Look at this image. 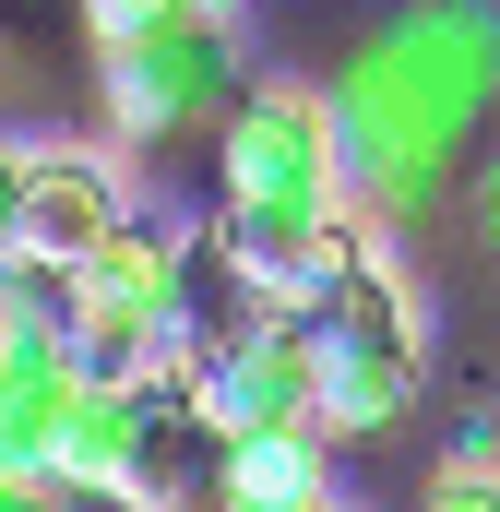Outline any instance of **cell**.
<instances>
[{"mask_svg":"<svg viewBox=\"0 0 500 512\" xmlns=\"http://www.w3.org/2000/svg\"><path fill=\"white\" fill-rule=\"evenodd\" d=\"M60 346H72V382H96V393H143L179 358L167 310H131V298H84V310L60 322Z\"/></svg>","mask_w":500,"mask_h":512,"instance_id":"ba28073f","label":"cell"},{"mask_svg":"<svg viewBox=\"0 0 500 512\" xmlns=\"http://www.w3.org/2000/svg\"><path fill=\"white\" fill-rule=\"evenodd\" d=\"M131 215V167L96 155V143H36V179H24V251L48 262H84L108 251V227Z\"/></svg>","mask_w":500,"mask_h":512,"instance_id":"8992f818","label":"cell"},{"mask_svg":"<svg viewBox=\"0 0 500 512\" xmlns=\"http://www.w3.org/2000/svg\"><path fill=\"white\" fill-rule=\"evenodd\" d=\"M203 370V441L239 429H322V322L310 310H262L250 334H227Z\"/></svg>","mask_w":500,"mask_h":512,"instance_id":"5b68a950","label":"cell"},{"mask_svg":"<svg viewBox=\"0 0 500 512\" xmlns=\"http://www.w3.org/2000/svg\"><path fill=\"white\" fill-rule=\"evenodd\" d=\"M72 12H84V36H96V48H108V36H131V24H143V12H155V0H72Z\"/></svg>","mask_w":500,"mask_h":512,"instance_id":"5bb4252c","label":"cell"},{"mask_svg":"<svg viewBox=\"0 0 500 512\" xmlns=\"http://www.w3.org/2000/svg\"><path fill=\"white\" fill-rule=\"evenodd\" d=\"M191 12H227V24H239V12H250V0H191Z\"/></svg>","mask_w":500,"mask_h":512,"instance_id":"9a60e30c","label":"cell"},{"mask_svg":"<svg viewBox=\"0 0 500 512\" xmlns=\"http://www.w3.org/2000/svg\"><path fill=\"white\" fill-rule=\"evenodd\" d=\"M417 512H500V441L489 429H465V441L417 477Z\"/></svg>","mask_w":500,"mask_h":512,"instance_id":"30bf717a","label":"cell"},{"mask_svg":"<svg viewBox=\"0 0 500 512\" xmlns=\"http://www.w3.org/2000/svg\"><path fill=\"white\" fill-rule=\"evenodd\" d=\"M489 143H500V120H489Z\"/></svg>","mask_w":500,"mask_h":512,"instance_id":"ac0fdd59","label":"cell"},{"mask_svg":"<svg viewBox=\"0 0 500 512\" xmlns=\"http://www.w3.org/2000/svg\"><path fill=\"white\" fill-rule=\"evenodd\" d=\"M179 251H191V215H143V203H131L120 227H108V251L84 262V298L167 310V298H179Z\"/></svg>","mask_w":500,"mask_h":512,"instance_id":"9c48e42d","label":"cell"},{"mask_svg":"<svg viewBox=\"0 0 500 512\" xmlns=\"http://www.w3.org/2000/svg\"><path fill=\"white\" fill-rule=\"evenodd\" d=\"M465 227H477V251H500V143L465 167Z\"/></svg>","mask_w":500,"mask_h":512,"instance_id":"4fadbf2b","label":"cell"},{"mask_svg":"<svg viewBox=\"0 0 500 512\" xmlns=\"http://www.w3.org/2000/svg\"><path fill=\"white\" fill-rule=\"evenodd\" d=\"M334 155H346V203L370 227H429L465 167L489 155L500 120V0H405L346 48V72L322 84Z\"/></svg>","mask_w":500,"mask_h":512,"instance_id":"6da1fadb","label":"cell"},{"mask_svg":"<svg viewBox=\"0 0 500 512\" xmlns=\"http://www.w3.org/2000/svg\"><path fill=\"white\" fill-rule=\"evenodd\" d=\"M96 96H108V131L120 143H191V131H227L239 108V36H227V12H191V0H155L131 36L96 48Z\"/></svg>","mask_w":500,"mask_h":512,"instance_id":"3957f363","label":"cell"},{"mask_svg":"<svg viewBox=\"0 0 500 512\" xmlns=\"http://www.w3.org/2000/svg\"><path fill=\"white\" fill-rule=\"evenodd\" d=\"M334 501V429H239L203 465V512H310Z\"/></svg>","mask_w":500,"mask_h":512,"instance_id":"52a82bcc","label":"cell"},{"mask_svg":"<svg viewBox=\"0 0 500 512\" xmlns=\"http://www.w3.org/2000/svg\"><path fill=\"white\" fill-rule=\"evenodd\" d=\"M0 310H12V322H72V310H84V274L48 262V251H12L0 262Z\"/></svg>","mask_w":500,"mask_h":512,"instance_id":"8fae6325","label":"cell"},{"mask_svg":"<svg viewBox=\"0 0 500 512\" xmlns=\"http://www.w3.org/2000/svg\"><path fill=\"white\" fill-rule=\"evenodd\" d=\"M24 179H36V131H0V262L24 251Z\"/></svg>","mask_w":500,"mask_h":512,"instance_id":"7c38bea8","label":"cell"},{"mask_svg":"<svg viewBox=\"0 0 500 512\" xmlns=\"http://www.w3.org/2000/svg\"><path fill=\"white\" fill-rule=\"evenodd\" d=\"M215 203L227 215H274V227H346L358 215L322 84H250L227 108V131H215Z\"/></svg>","mask_w":500,"mask_h":512,"instance_id":"277c9868","label":"cell"},{"mask_svg":"<svg viewBox=\"0 0 500 512\" xmlns=\"http://www.w3.org/2000/svg\"><path fill=\"white\" fill-rule=\"evenodd\" d=\"M310 512H358V501H346V489H334V501H310Z\"/></svg>","mask_w":500,"mask_h":512,"instance_id":"2e32d148","label":"cell"},{"mask_svg":"<svg viewBox=\"0 0 500 512\" xmlns=\"http://www.w3.org/2000/svg\"><path fill=\"white\" fill-rule=\"evenodd\" d=\"M0 334H12V310H0Z\"/></svg>","mask_w":500,"mask_h":512,"instance_id":"e0dca14e","label":"cell"},{"mask_svg":"<svg viewBox=\"0 0 500 512\" xmlns=\"http://www.w3.org/2000/svg\"><path fill=\"white\" fill-rule=\"evenodd\" d=\"M322 429L334 441H381L393 417H417L429 382V334H417V286H405V239L393 227H346V262L322 286Z\"/></svg>","mask_w":500,"mask_h":512,"instance_id":"7a4b0ae2","label":"cell"}]
</instances>
